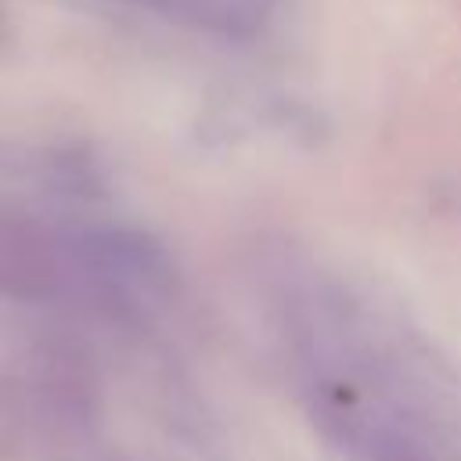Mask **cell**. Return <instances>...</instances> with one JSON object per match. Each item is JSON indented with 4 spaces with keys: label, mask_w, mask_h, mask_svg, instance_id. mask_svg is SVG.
<instances>
[{
    "label": "cell",
    "mask_w": 461,
    "mask_h": 461,
    "mask_svg": "<svg viewBox=\"0 0 461 461\" xmlns=\"http://www.w3.org/2000/svg\"><path fill=\"white\" fill-rule=\"evenodd\" d=\"M140 4L187 25H202L227 36H249L263 29V22L277 11L281 0H140Z\"/></svg>",
    "instance_id": "obj_1"
}]
</instances>
